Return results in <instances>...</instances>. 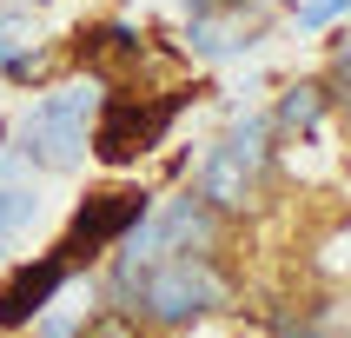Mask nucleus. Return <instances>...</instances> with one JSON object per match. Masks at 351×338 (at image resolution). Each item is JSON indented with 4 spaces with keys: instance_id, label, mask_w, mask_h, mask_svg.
<instances>
[{
    "instance_id": "0eeeda50",
    "label": "nucleus",
    "mask_w": 351,
    "mask_h": 338,
    "mask_svg": "<svg viewBox=\"0 0 351 338\" xmlns=\"http://www.w3.org/2000/svg\"><path fill=\"white\" fill-rule=\"evenodd\" d=\"M146 34H139L133 20H93V27H80L73 47H66V60H73L86 80H99V86H133L139 73H146Z\"/></svg>"
},
{
    "instance_id": "ddd939ff",
    "label": "nucleus",
    "mask_w": 351,
    "mask_h": 338,
    "mask_svg": "<svg viewBox=\"0 0 351 338\" xmlns=\"http://www.w3.org/2000/svg\"><path fill=\"white\" fill-rule=\"evenodd\" d=\"M86 338H126V332H119V325H106V332H86Z\"/></svg>"
},
{
    "instance_id": "f03ea898",
    "label": "nucleus",
    "mask_w": 351,
    "mask_h": 338,
    "mask_svg": "<svg viewBox=\"0 0 351 338\" xmlns=\"http://www.w3.org/2000/svg\"><path fill=\"white\" fill-rule=\"evenodd\" d=\"M113 298H126V312L146 325H193L206 312H226L232 285H226L213 252H159L126 285H113Z\"/></svg>"
},
{
    "instance_id": "423d86ee",
    "label": "nucleus",
    "mask_w": 351,
    "mask_h": 338,
    "mask_svg": "<svg viewBox=\"0 0 351 338\" xmlns=\"http://www.w3.org/2000/svg\"><path fill=\"white\" fill-rule=\"evenodd\" d=\"M265 40V14H245L232 0H186V27H179V47L199 67H226V60L258 53Z\"/></svg>"
},
{
    "instance_id": "9b49d317",
    "label": "nucleus",
    "mask_w": 351,
    "mask_h": 338,
    "mask_svg": "<svg viewBox=\"0 0 351 338\" xmlns=\"http://www.w3.org/2000/svg\"><path fill=\"white\" fill-rule=\"evenodd\" d=\"M318 80L332 86V106L351 113V20L332 34V47H325V73H318Z\"/></svg>"
},
{
    "instance_id": "6e6552de",
    "label": "nucleus",
    "mask_w": 351,
    "mask_h": 338,
    "mask_svg": "<svg viewBox=\"0 0 351 338\" xmlns=\"http://www.w3.org/2000/svg\"><path fill=\"white\" fill-rule=\"evenodd\" d=\"M66 285H73V265L60 252L7 265V278H0V332H34V318H47V305H53Z\"/></svg>"
},
{
    "instance_id": "f8f14e48",
    "label": "nucleus",
    "mask_w": 351,
    "mask_h": 338,
    "mask_svg": "<svg viewBox=\"0 0 351 338\" xmlns=\"http://www.w3.org/2000/svg\"><path fill=\"white\" fill-rule=\"evenodd\" d=\"M338 20H351V0H298L292 7L298 34H318V27H338Z\"/></svg>"
},
{
    "instance_id": "4468645a",
    "label": "nucleus",
    "mask_w": 351,
    "mask_h": 338,
    "mask_svg": "<svg viewBox=\"0 0 351 338\" xmlns=\"http://www.w3.org/2000/svg\"><path fill=\"white\" fill-rule=\"evenodd\" d=\"M7 7H47V0H7Z\"/></svg>"
},
{
    "instance_id": "9d476101",
    "label": "nucleus",
    "mask_w": 351,
    "mask_h": 338,
    "mask_svg": "<svg viewBox=\"0 0 351 338\" xmlns=\"http://www.w3.org/2000/svg\"><path fill=\"white\" fill-rule=\"evenodd\" d=\"M34 219H40V193L27 186V179H0V239L27 232Z\"/></svg>"
},
{
    "instance_id": "39448f33",
    "label": "nucleus",
    "mask_w": 351,
    "mask_h": 338,
    "mask_svg": "<svg viewBox=\"0 0 351 338\" xmlns=\"http://www.w3.org/2000/svg\"><path fill=\"white\" fill-rule=\"evenodd\" d=\"M146 213H153V186H146V179H106V186H93V193L73 206V219H66V232H60L53 252L80 272V265L106 258Z\"/></svg>"
},
{
    "instance_id": "20e7f679",
    "label": "nucleus",
    "mask_w": 351,
    "mask_h": 338,
    "mask_svg": "<svg viewBox=\"0 0 351 338\" xmlns=\"http://www.w3.org/2000/svg\"><path fill=\"white\" fill-rule=\"evenodd\" d=\"M272 113H239L226 133L199 153L193 166V193L213 206V213L239 219V213H252V199L258 186H265V173H272Z\"/></svg>"
},
{
    "instance_id": "1a4fd4ad",
    "label": "nucleus",
    "mask_w": 351,
    "mask_h": 338,
    "mask_svg": "<svg viewBox=\"0 0 351 338\" xmlns=\"http://www.w3.org/2000/svg\"><path fill=\"white\" fill-rule=\"evenodd\" d=\"M325 113H332V86L325 80H285L278 86V99H272V133L278 139H305V133H318L325 126Z\"/></svg>"
},
{
    "instance_id": "f257e3e1",
    "label": "nucleus",
    "mask_w": 351,
    "mask_h": 338,
    "mask_svg": "<svg viewBox=\"0 0 351 338\" xmlns=\"http://www.w3.org/2000/svg\"><path fill=\"white\" fill-rule=\"evenodd\" d=\"M206 86H106L93 106V133H86V159H99L106 173H133L139 159H153L179 113L193 106Z\"/></svg>"
},
{
    "instance_id": "7ed1b4c3",
    "label": "nucleus",
    "mask_w": 351,
    "mask_h": 338,
    "mask_svg": "<svg viewBox=\"0 0 351 338\" xmlns=\"http://www.w3.org/2000/svg\"><path fill=\"white\" fill-rule=\"evenodd\" d=\"M93 86L99 80H60L47 93H34V106L14 119L7 146L34 173H73L80 159H86V133H93V106H99Z\"/></svg>"
}]
</instances>
